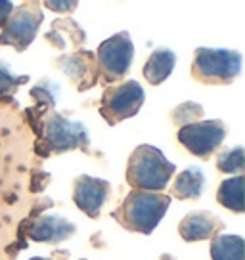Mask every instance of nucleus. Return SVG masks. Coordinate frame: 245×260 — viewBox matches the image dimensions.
<instances>
[{"label":"nucleus","mask_w":245,"mask_h":260,"mask_svg":"<svg viewBox=\"0 0 245 260\" xmlns=\"http://www.w3.org/2000/svg\"><path fill=\"white\" fill-rule=\"evenodd\" d=\"M169 207H171V195L161 191H147V189H132L122 199V203L111 212V216L125 230L149 236L159 226Z\"/></svg>","instance_id":"obj_1"},{"label":"nucleus","mask_w":245,"mask_h":260,"mask_svg":"<svg viewBox=\"0 0 245 260\" xmlns=\"http://www.w3.org/2000/svg\"><path fill=\"white\" fill-rule=\"evenodd\" d=\"M176 167L172 165L161 149L154 146H138L129 157L127 165V182L132 189L163 191L169 186Z\"/></svg>","instance_id":"obj_2"},{"label":"nucleus","mask_w":245,"mask_h":260,"mask_svg":"<svg viewBox=\"0 0 245 260\" xmlns=\"http://www.w3.org/2000/svg\"><path fill=\"white\" fill-rule=\"evenodd\" d=\"M39 153L48 157L50 153H66L71 149L88 151V130L79 121H69L64 115L52 111L42 121V132L37 147Z\"/></svg>","instance_id":"obj_3"},{"label":"nucleus","mask_w":245,"mask_h":260,"mask_svg":"<svg viewBox=\"0 0 245 260\" xmlns=\"http://www.w3.org/2000/svg\"><path fill=\"white\" fill-rule=\"evenodd\" d=\"M241 71V54L226 48H197L192 75L203 84H230Z\"/></svg>","instance_id":"obj_4"},{"label":"nucleus","mask_w":245,"mask_h":260,"mask_svg":"<svg viewBox=\"0 0 245 260\" xmlns=\"http://www.w3.org/2000/svg\"><path fill=\"white\" fill-rule=\"evenodd\" d=\"M42 23V10L39 2L29 0L12 10L0 32V46H14L17 52L29 48Z\"/></svg>","instance_id":"obj_5"},{"label":"nucleus","mask_w":245,"mask_h":260,"mask_svg":"<svg viewBox=\"0 0 245 260\" xmlns=\"http://www.w3.org/2000/svg\"><path fill=\"white\" fill-rule=\"evenodd\" d=\"M144 88L136 81H125L121 84H115L104 90L102 94V104H100V113L107 121V124H117V122L131 119L140 111L144 106Z\"/></svg>","instance_id":"obj_6"},{"label":"nucleus","mask_w":245,"mask_h":260,"mask_svg":"<svg viewBox=\"0 0 245 260\" xmlns=\"http://www.w3.org/2000/svg\"><path fill=\"white\" fill-rule=\"evenodd\" d=\"M132 56H134V46H132L131 35L127 31L117 32L98 46V54H96L98 73L107 82L121 81L131 69Z\"/></svg>","instance_id":"obj_7"},{"label":"nucleus","mask_w":245,"mask_h":260,"mask_svg":"<svg viewBox=\"0 0 245 260\" xmlns=\"http://www.w3.org/2000/svg\"><path fill=\"white\" fill-rule=\"evenodd\" d=\"M226 138V124L219 119L215 121H196L180 126L178 142L192 155L199 159H209Z\"/></svg>","instance_id":"obj_8"},{"label":"nucleus","mask_w":245,"mask_h":260,"mask_svg":"<svg viewBox=\"0 0 245 260\" xmlns=\"http://www.w3.org/2000/svg\"><path fill=\"white\" fill-rule=\"evenodd\" d=\"M109 193H111V186L107 180L82 174L73 182L75 205L90 218H98Z\"/></svg>","instance_id":"obj_9"},{"label":"nucleus","mask_w":245,"mask_h":260,"mask_svg":"<svg viewBox=\"0 0 245 260\" xmlns=\"http://www.w3.org/2000/svg\"><path fill=\"white\" fill-rule=\"evenodd\" d=\"M56 65L69 77L77 90H88L98 82V63L96 56L88 50H77L73 54H67L56 59Z\"/></svg>","instance_id":"obj_10"},{"label":"nucleus","mask_w":245,"mask_h":260,"mask_svg":"<svg viewBox=\"0 0 245 260\" xmlns=\"http://www.w3.org/2000/svg\"><path fill=\"white\" fill-rule=\"evenodd\" d=\"M77 232L73 222L57 214H44L31 222L29 237L37 243H62Z\"/></svg>","instance_id":"obj_11"},{"label":"nucleus","mask_w":245,"mask_h":260,"mask_svg":"<svg viewBox=\"0 0 245 260\" xmlns=\"http://www.w3.org/2000/svg\"><path fill=\"white\" fill-rule=\"evenodd\" d=\"M224 230V222L219 216H215L207 211H196L186 214L180 220L178 234L184 241H203L219 236V232Z\"/></svg>","instance_id":"obj_12"},{"label":"nucleus","mask_w":245,"mask_h":260,"mask_svg":"<svg viewBox=\"0 0 245 260\" xmlns=\"http://www.w3.org/2000/svg\"><path fill=\"white\" fill-rule=\"evenodd\" d=\"M46 41L54 48L59 50H66L67 41H69L75 48L79 50V46H82L84 41H86V35H84L82 27L75 21L73 17H62V19H56L52 23L50 32H46Z\"/></svg>","instance_id":"obj_13"},{"label":"nucleus","mask_w":245,"mask_h":260,"mask_svg":"<svg viewBox=\"0 0 245 260\" xmlns=\"http://www.w3.org/2000/svg\"><path fill=\"white\" fill-rule=\"evenodd\" d=\"M174 63H176V56H174L172 50L169 48L156 50L151 56L147 57L146 65H144V79L149 84L157 86V84H161L163 81L169 79V75L174 69Z\"/></svg>","instance_id":"obj_14"},{"label":"nucleus","mask_w":245,"mask_h":260,"mask_svg":"<svg viewBox=\"0 0 245 260\" xmlns=\"http://www.w3.org/2000/svg\"><path fill=\"white\" fill-rule=\"evenodd\" d=\"M205 176L201 169L190 167L184 172H180L171 186V195L176 199H199L203 193Z\"/></svg>","instance_id":"obj_15"},{"label":"nucleus","mask_w":245,"mask_h":260,"mask_svg":"<svg viewBox=\"0 0 245 260\" xmlns=\"http://www.w3.org/2000/svg\"><path fill=\"white\" fill-rule=\"evenodd\" d=\"M243 184L245 178L243 174H237L234 178L224 180L219 187V193H217V199L222 207H226L234 212H243L245 211V199H243Z\"/></svg>","instance_id":"obj_16"},{"label":"nucleus","mask_w":245,"mask_h":260,"mask_svg":"<svg viewBox=\"0 0 245 260\" xmlns=\"http://www.w3.org/2000/svg\"><path fill=\"white\" fill-rule=\"evenodd\" d=\"M211 239L212 260H245V245L239 236H215Z\"/></svg>","instance_id":"obj_17"},{"label":"nucleus","mask_w":245,"mask_h":260,"mask_svg":"<svg viewBox=\"0 0 245 260\" xmlns=\"http://www.w3.org/2000/svg\"><path fill=\"white\" fill-rule=\"evenodd\" d=\"M217 167L219 171L224 174H241L245 169V157L243 147L237 146L234 149H224L219 157H217Z\"/></svg>","instance_id":"obj_18"},{"label":"nucleus","mask_w":245,"mask_h":260,"mask_svg":"<svg viewBox=\"0 0 245 260\" xmlns=\"http://www.w3.org/2000/svg\"><path fill=\"white\" fill-rule=\"evenodd\" d=\"M29 82L27 75H14L10 71L8 63L0 61V96H10L14 94L21 84Z\"/></svg>","instance_id":"obj_19"},{"label":"nucleus","mask_w":245,"mask_h":260,"mask_svg":"<svg viewBox=\"0 0 245 260\" xmlns=\"http://www.w3.org/2000/svg\"><path fill=\"white\" fill-rule=\"evenodd\" d=\"M172 122L174 124H190V122H196L203 117V107L199 104H194V102H186V104H180L174 111H172Z\"/></svg>","instance_id":"obj_20"},{"label":"nucleus","mask_w":245,"mask_h":260,"mask_svg":"<svg viewBox=\"0 0 245 260\" xmlns=\"http://www.w3.org/2000/svg\"><path fill=\"white\" fill-rule=\"evenodd\" d=\"M56 94H57V84L50 81H42L39 82L33 90H31V96L39 102V104H44L48 107L56 106Z\"/></svg>","instance_id":"obj_21"},{"label":"nucleus","mask_w":245,"mask_h":260,"mask_svg":"<svg viewBox=\"0 0 245 260\" xmlns=\"http://www.w3.org/2000/svg\"><path fill=\"white\" fill-rule=\"evenodd\" d=\"M77 4L79 0H44V6L56 14H71Z\"/></svg>","instance_id":"obj_22"},{"label":"nucleus","mask_w":245,"mask_h":260,"mask_svg":"<svg viewBox=\"0 0 245 260\" xmlns=\"http://www.w3.org/2000/svg\"><path fill=\"white\" fill-rule=\"evenodd\" d=\"M12 10H14V4L10 0H0V29H2V25L6 23V19L12 14Z\"/></svg>","instance_id":"obj_23"},{"label":"nucleus","mask_w":245,"mask_h":260,"mask_svg":"<svg viewBox=\"0 0 245 260\" xmlns=\"http://www.w3.org/2000/svg\"><path fill=\"white\" fill-rule=\"evenodd\" d=\"M31 260H52V258H41V256H35V258H31Z\"/></svg>","instance_id":"obj_24"},{"label":"nucleus","mask_w":245,"mask_h":260,"mask_svg":"<svg viewBox=\"0 0 245 260\" xmlns=\"http://www.w3.org/2000/svg\"><path fill=\"white\" fill-rule=\"evenodd\" d=\"M27 2H29V0H27Z\"/></svg>","instance_id":"obj_25"},{"label":"nucleus","mask_w":245,"mask_h":260,"mask_svg":"<svg viewBox=\"0 0 245 260\" xmlns=\"http://www.w3.org/2000/svg\"><path fill=\"white\" fill-rule=\"evenodd\" d=\"M82 260H84V258H82Z\"/></svg>","instance_id":"obj_26"}]
</instances>
